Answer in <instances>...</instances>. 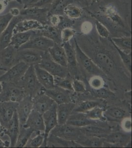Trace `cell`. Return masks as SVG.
I'll return each mask as SVG.
<instances>
[{
    "label": "cell",
    "instance_id": "obj_35",
    "mask_svg": "<svg viewBox=\"0 0 132 148\" xmlns=\"http://www.w3.org/2000/svg\"><path fill=\"white\" fill-rule=\"evenodd\" d=\"M62 46L65 51L68 65L75 67L77 65V62L74 46L70 44V41L62 43Z\"/></svg>",
    "mask_w": 132,
    "mask_h": 148
},
{
    "label": "cell",
    "instance_id": "obj_10",
    "mask_svg": "<svg viewBox=\"0 0 132 148\" xmlns=\"http://www.w3.org/2000/svg\"><path fill=\"white\" fill-rule=\"evenodd\" d=\"M57 104L54 103L51 108L42 114L44 124V143L42 147H46L47 144V138L50 132L58 125L57 116Z\"/></svg>",
    "mask_w": 132,
    "mask_h": 148
},
{
    "label": "cell",
    "instance_id": "obj_30",
    "mask_svg": "<svg viewBox=\"0 0 132 148\" xmlns=\"http://www.w3.org/2000/svg\"><path fill=\"white\" fill-rule=\"evenodd\" d=\"M34 132L33 130L30 128H26L22 125H20V130L17 139L15 147L23 148L26 145L32 134Z\"/></svg>",
    "mask_w": 132,
    "mask_h": 148
},
{
    "label": "cell",
    "instance_id": "obj_1",
    "mask_svg": "<svg viewBox=\"0 0 132 148\" xmlns=\"http://www.w3.org/2000/svg\"><path fill=\"white\" fill-rule=\"evenodd\" d=\"M77 43L82 51L92 59L94 63L107 76L115 77L119 70L116 56L112 51L104 46L103 39L100 37V41L86 34L75 35Z\"/></svg>",
    "mask_w": 132,
    "mask_h": 148
},
{
    "label": "cell",
    "instance_id": "obj_5",
    "mask_svg": "<svg viewBox=\"0 0 132 148\" xmlns=\"http://www.w3.org/2000/svg\"><path fill=\"white\" fill-rule=\"evenodd\" d=\"M2 90L0 92V102H19L26 95L23 90L16 84L2 82Z\"/></svg>",
    "mask_w": 132,
    "mask_h": 148
},
{
    "label": "cell",
    "instance_id": "obj_47",
    "mask_svg": "<svg viewBox=\"0 0 132 148\" xmlns=\"http://www.w3.org/2000/svg\"><path fill=\"white\" fill-rule=\"evenodd\" d=\"M64 16L58 14H49L47 17V24L58 28L62 23Z\"/></svg>",
    "mask_w": 132,
    "mask_h": 148
},
{
    "label": "cell",
    "instance_id": "obj_40",
    "mask_svg": "<svg viewBox=\"0 0 132 148\" xmlns=\"http://www.w3.org/2000/svg\"><path fill=\"white\" fill-rule=\"evenodd\" d=\"M100 103L98 101L87 100L80 103L77 108H74V112L85 113L96 106H99Z\"/></svg>",
    "mask_w": 132,
    "mask_h": 148
},
{
    "label": "cell",
    "instance_id": "obj_39",
    "mask_svg": "<svg viewBox=\"0 0 132 148\" xmlns=\"http://www.w3.org/2000/svg\"><path fill=\"white\" fill-rule=\"evenodd\" d=\"M112 45H114V47L117 51L124 67L126 68L127 70L130 73V74H131L132 71V53L129 54L126 53L120 50V49H119L116 46H114V44H112Z\"/></svg>",
    "mask_w": 132,
    "mask_h": 148
},
{
    "label": "cell",
    "instance_id": "obj_14",
    "mask_svg": "<svg viewBox=\"0 0 132 148\" xmlns=\"http://www.w3.org/2000/svg\"><path fill=\"white\" fill-rule=\"evenodd\" d=\"M33 99L32 97L30 95H25L23 98L19 102L16 111L18 116L20 125H23L25 124L33 109Z\"/></svg>",
    "mask_w": 132,
    "mask_h": 148
},
{
    "label": "cell",
    "instance_id": "obj_34",
    "mask_svg": "<svg viewBox=\"0 0 132 148\" xmlns=\"http://www.w3.org/2000/svg\"><path fill=\"white\" fill-rule=\"evenodd\" d=\"M64 15L72 20L79 18L83 14V10L80 7L70 3L63 10Z\"/></svg>",
    "mask_w": 132,
    "mask_h": 148
},
{
    "label": "cell",
    "instance_id": "obj_27",
    "mask_svg": "<svg viewBox=\"0 0 132 148\" xmlns=\"http://www.w3.org/2000/svg\"><path fill=\"white\" fill-rule=\"evenodd\" d=\"M61 31L60 29L57 27L47 24L44 26V28L40 30H38V32L41 35L53 40L55 43L62 45Z\"/></svg>",
    "mask_w": 132,
    "mask_h": 148
},
{
    "label": "cell",
    "instance_id": "obj_4",
    "mask_svg": "<svg viewBox=\"0 0 132 148\" xmlns=\"http://www.w3.org/2000/svg\"><path fill=\"white\" fill-rule=\"evenodd\" d=\"M17 85L23 90L26 95H30L32 98L36 96L43 88L37 79L34 65L29 66L23 77Z\"/></svg>",
    "mask_w": 132,
    "mask_h": 148
},
{
    "label": "cell",
    "instance_id": "obj_22",
    "mask_svg": "<svg viewBox=\"0 0 132 148\" xmlns=\"http://www.w3.org/2000/svg\"><path fill=\"white\" fill-rule=\"evenodd\" d=\"M99 122V121L89 119L84 113L75 112L69 116L66 124L77 127H82L89 125H97Z\"/></svg>",
    "mask_w": 132,
    "mask_h": 148
},
{
    "label": "cell",
    "instance_id": "obj_52",
    "mask_svg": "<svg viewBox=\"0 0 132 148\" xmlns=\"http://www.w3.org/2000/svg\"><path fill=\"white\" fill-rule=\"evenodd\" d=\"M92 28H93V26L90 22L85 21L82 23L81 27V30L83 34L87 35L91 32Z\"/></svg>",
    "mask_w": 132,
    "mask_h": 148
},
{
    "label": "cell",
    "instance_id": "obj_45",
    "mask_svg": "<svg viewBox=\"0 0 132 148\" xmlns=\"http://www.w3.org/2000/svg\"><path fill=\"white\" fill-rule=\"evenodd\" d=\"M95 24L96 29L99 36L102 38L108 39L109 37L110 32L107 28L98 20H96Z\"/></svg>",
    "mask_w": 132,
    "mask_h": 148
},
{
    "label": "cell",
    "instance_id": "obj_33",
    "mask_svg": "<svg viewBox=\"0 0 132 148\" xmlns=\"http://www.w3.org/2000/svg\"><path fill=\"white\" fill-rule=\"evenodd\" d=\"M89 138L84 139L83 136H81L77 142L80 144L83 147H92V148H99L103 146L104 139L96 137H88Z\"/></svg>",
    "mask_w": 132,
    "mask_h": 148
},
{
    "label": "cell",
    "instance_id": "obj_41",
    "mask_svg": "<svg viewBox=\"0 0 132 148\" xmlns=\"http://www.w3.org/2000/svg\"><path fill=\"white\" fill-rule=\"evenodd\" d=\"M54 78L55 86L68 91H74L72 85V82L69 79H67V77L61 78L54 77Z\"/></svg>",
    "mask_w": 132,
    "mask_h": 148
},
{
    "label": "cell",
    "instance_id": "obj_9",
    "mask_svg": "<svg viewBox=\"0 0 132 148\" xmlns=\"http://www.w3.org/2000/svg\"><path fill=\"white\" fill-rule=\"evenodd\" d=\"M54 43L51 40L39 34L37 30L36 34L32 36L26 43L22 45L18 49H33L47 52L49 48L53 46Z\"/></svg>",
    "mask_w": 132,
    "mask_h": 148
},
{
    "label": "cell",
    "instance_id": "obj_37",
    "mask_svg": "<svg viewBox=\"0 0 132 148\" xmlns=\"http://www.w3.org/2000/svg\"><path fill=\"white\" fill-rule=\"evenodd\" d=\"M105 118L114 120H123L126 116L125 111L118 107H112L104 111Z\"/></svg>",
    "mask_w": 132,
    "mask_h": 148
},
{
    "label": "cell",
    "instance_id": "obj_44",
    "mask_svg": "<svg viewBox=\"0 0 132 148\" xmlns=\"http://www.w3.org/2000/svg\"><path fill=\"white\" fill-rule=\"evenodd\" d=\"M92 90L94 95L97 97L101 98L103 99H109L114 97L115 96V94L112 91L106 89L104 87L98 89H93Z\"/></svg>",
    "mask_w": 132,
    "mask_h": 148
},
{
    "label": "cell",
    "instance_id": "obj_16",
    "mask_svg": "<svg viewBox=\"0 0 132 148\" xmlns=\"http://www.w3.org/2000/svg\"><path fill=\"white\" fill-rule=\"evenodd\" d=\"M18 102H0V123L6 127L16 110Z\"/></svg>",
    "mask_w": 132,
    "mask_h": 148
},
{
    "label": "cell",
    "instance_id": "obj_21",
    "mask_svg": "<svg viewBox=\"0 0 132 148\" xmlns=\"http://www.w3.org/2000/svg\"><path fill=\"white\" fill-rule=\"evenodd\" d=\"M42 91L44 94L51 98L57 105L71 102L69 94L67 93L68 90L56 86L55 88L51 89H45L43 88Z\"/></svg>",
    "mask_w": 132,
    "mask_h": 148
},
{
    "label": "cell",
    "instance_id": "obj_46",
    "mask_svg": "<svg viewBox=\"0 0 132 148\" xmlns=\"http://www.w3.org/2000/svg\"><path fill=\"white\" fill-rule=\"evenodd\" d=\"M89 84L92 89H98L104 86V79L100 76H92L89 79Z\"/></svg>",
    "mask_w": 132,
    "mask_h": 148
},
{
    "label": "cell",
    "instance_id": "obj_56",
    "mask_svg": "<svg viewBox=\"0 0 132 148\" xmlns=\"http://www.w3.org/2000/svg\"><path fill=\"white\" fill-rule=\"evenodd\" d=\"M5 2L3 0L0 1V14L2 13L5 10Z\"/></svg>",
    "mask_w": 132,
    "mask_h": 148
},
{
    "label": "cell",
    "instance_id": "obj_26",
    "mask_svg": "<svg viewBox=\"0 0 132 148\" xmlns=\"http://www.w3.org/2000/svg\"><path fill=\"white\" fill-rule=\"evenodd\" d=\"M80 128L83 135L87 137L105 138L110 133V130L97 125H89Z\"/></svg>",
    "mask_w": 132,
    "mask_h": 148
},
{
    "label": "cell",
    "instance_id": "obj_15",
    "mask_svg": "<svg viewBox=\"0 0 132 148\" xmlns=\"http://www.w3.org/2000/svg\"><path fill=\"white\" fill-rule=\"evenodd\" d=\"M42 88L36 96L32 98L33 103V109L42 114L49 110L55 103L51 98L44 93Z\"/></svg>",
    "mask_w": 132,
    "mask_h": 148
},
{
    "label": "cell",
    "instance_id": "obj_55",
    "mask_svg": "<svg viewBox=\"0 0 132 148\" xmlns=\"http://www.w3.org/2000/svg\"><path fill=\"white\" fill-rule=\"evenodd\" d=\"M10 146V142L8 141H3L2 139H0V148H4V147H9Z\"/></svg>",
    "mask_w": 132,
    "mask_h": 148
},
{
    "label": "cell",
    "instance_id": "obj_53",
    "mask_svg": "<svg viewBox=\"0 0 132 148\" xmlns=\"http://www.w3.org/2000/svg\"><path fill=\"white\" fill-rule=\"evenodd\" d=\"M39 1L40 0H16L19 3L23 5L24 9L32 7Z\"/></svg>",
    "mask_w": 132,
    "mask_h": 148
},
{
    "label": "cell",
    "instance_id": "obj_54",
    "mask_svg": "<svg viewBox=\"0 0 132 148\" xmlns=\"http://www.w3.org/2000/svg\"><path fill=\"white\" fill-rule=\"evenodd\" d=\"M9 12L13 16V17H15L20 15V10L17 8H14L10 10Z\"/></svg>",
    "mask_w": 132,
    "mask_h": 148
},
{
    "label": "cell",
    "instance_id": "obj_42",
    "mask_svg": "<svg viewBox=\"0 0 132 148\" xmlns=\"http://www.w3.org/2000/svg\"><path fill=\"white\" fill-rule=\"evenodd\" d=\"M44 132H40L37 133V135L34 138L29 140L28 142L25 147H32V148H38L42 146L44 143Z\"/></svg>",
    "mask_w": 132,
    "mask_h": 148
},
{
    "label": "cell",
    "instance_id": "obj_60",
    "mask_svg": "<svg viewBox=\"0 0 132 148\" xmlns=\"http://www.w3.org/2000/svg\"><path fill=\"white\" fill-rule=\"evenodd\" d=\"M3 1H4L5 2H11V1H14V0H3Z\"/></svg>",
    "mask_w": 132,
    "mask_h": 148
},
{
    "label": "cell",
    "instance_id": "obj_3",
    "mask_svg": "<svg viewBox=\"0 0 132 148\" xmlns=\"http://www.w3.org/2000/svg\"><path fill=\"white\" fill-rule=\"evenodd\" d=\"M74 44L75 49L76 60L77 64L84 71L92 76H100L102 77H107L106 74L101 70L87 54L82 51L77 43V39L75 37Z\"/></svg>",
    "mask_w": 132,
    "mask_h": 148
},
{
    "label": "cell",
    "instance_id": "obj_2",
    "mask_svg": "<svg viewBox=\"0 0 132 148\" xmlns=\"http://www.w3.org/2000/svg\"><path fill=\"white\" fill-rule=\"evenodd\" d=\"M128 3H120L119 0L105 2L99 7L96 12L88 10L92 17L103 24L109 32L121 33L131 36V29L127 22L129 15Z\"/></svg>",
    "mask_w": 132,
    "mask_h": 148
},
{
    "label": "cell",
    "instance_id": "obj_12",
    "mask_svg": "<svg viewBox=\"0 0 132 148\" xmlns=\"http://www.w3.org/2000/svg\"><path fill=\"white\" fill-rule=\"evenodd\" d=\"M17 50L9 45L0 51V70L6 71L18 62L16 59Z\"/></svg>",
    "mask_w": 132,
    "mask_h": 148
},
{
    "label": "cell",
    "instance_id": "obj_49",
    "mask_svg": "<svg viewBox=\"0 0 132 148\" xmlns=\"http://www.w3.org/2000/svg\"><path fill=\"white\" fill-rule=\"evenodd\" d=\"M72 85L74 91L79 93L85 92L86 91L85 84L79 79H74L72 82Z\"/></svg>",
    "mask_w": 132,
    "mask_h": 148
},
{
    "label": "cell",
    "instance_id": "obj_18",
    "mask_svg": "<svg viewBox=\"0 0 132 148\" xmlns=\"http://www.w3.org/2000/svg\"><path fill=\"white\" fill-rule=\"evenodd\" d=\"M20 125L18 116L15 111L12 118L5 127L4 132L5 135H7L10 138V147L12 148L15 147L19 132Z\"/></svg>",
    "mask_w": 132,
    "mask_h": 148
},
{
    "label": "cell",
    "instance_id": "obj_50",
    "mask_svg": "<svg viewBox=\"0 0 132 148\" xmlns=\"http://www.w3.org/2000/svg\"><path fill=\"white\" fill-rule=\"evenodd\" d=\"M122 130L126 132H130L132 130V121L130 118H124L121 123Z\"/></svg>",
    "mask_w": 132,
    "mask_h": 148
},
{
    "label": "cell",
    "instance_id": "obj_17",
    "mask_svg": "<svg viewBox=\"0 0 132 148\" xmlns=\"http://www.w3.org/2000/svg\"><path fill=\"white\" fill-rule=\"evenodd\" d=\"M23 126L26 128H31L36 133L44 132V124L42 114L33 109Z\"/></svg>",
    "mask_w": 132,
    "mask_h": 148
},
{
    "label": "cell",
    "instance_id": "obj_11",
    "mask_svg": "<svg viewBox=\"0 0 132 148\" xmlns=\"http://www.w3.org/2000/svg\"><path fill=\"white\" fill-rule=\"evenodd\" d=\"M44 51L33 49H18L16 59L18 62L23 61L29 66L39 64L42 60Z\"/></svg>",
    "mask_w": 132,
    "mask_h": 148
},
{
    "label": "cell",
    "instance_id": "obj_13",
    "mask_svg": "<svg viewBox=\"0 0 132 148\" xmlns=\"http://www.w3.org/2000/svg\"><path fill=\"white\" fill-rule=\"evenodd\" d=\"M49 8L30 7L20 11V15L23 19H33L41 22L44 25L47 24V17Z\"/></svg>",
    "mask_w": 132,
    "mask_h": 148
},
{
    "label": "cell",
    "instance_id": "obj_51",
    "mask_svg": "<svg viewBox=\"0 0 132 148\" xmlns=\"http://www.w3.org/2000/svg\"><path fill=\"white\" fill-rule=\"evenodd\" d=\"M54 1V0H40L37 3L31 7H38L42 8H47L50 9V6L51 5Z\"/></svg>",
    "mask_w": 132,
    "mask_h": 148
},
{
    "label": "cell",
    "instance_id": "obj_43",
    "mask_svg": "<svg viewBox=\"0 0 132 148\" xmlns=\"http://www.w3.org/2000/svg\"><path fill=\"white\" fill-rule=\"evenodd\" d=\"M77 34L76 31L72 27H66L61 31V38L62 43L70 42Z\"/></svg>",
    "mask_w": 132,
    "mask_h": 148
},
{
    "label": "cell",
    "instance_id": "obj_29",
    "mask_svg": "<svg viewBox=\"0 0 132 148\" xmlns=\"http://www.w3.org/2000/svg\"><path fill=\"white\" fill-rule=\"evenodd\" d=\"M109 39L114 46L126 53H132V38L131 36L112 37Z\"/></svg>",
    "mask_w": 132,
    "mask_h": 148
},
{
    "label": "cell",
    "instance_id": "obj_19",
    "mask_svg": "<svg viewBox=\"0 0 132 148\" xmlns=\"http://www.w3.org/2000/svg\"><path fill=\"white\" fill-rule=\"evenodd\" d=\"M22 19H23L20 15L12 18L8 27L0 35V51L10 45L12 37L14 35V29L15 25Z\"/></svg>",
    "mask_w": 132,
    "mask_h": 148
},
{
    "label": "cell",
    "instance_id": "obj_24",
    "mask_svg": "<svg viewBox=\"0 0 132 148\" xmlns=\"http://www.w3.org/2000/svg\"><path fill=\"white\" fill-rule=\"evenodd\" d=\"M47 52L55 62L65 67H68L65 51L62 45L54 43L53 46L49 49Z\"/></svg>",
    "mask_w": 132,
    "mask_h": 148
},
{
    "label": "cell",
    "instance_id": "obj_23",
    "mask_svg": "<svg viewBox=\"0 0 132 148\" xmlns=\"http://www.w3.org/2000/svg\"><path fill=\"white\" fill-rule=\"evenodd\" d=\"M43 24L33 19H23L15 25L14 34L31 30H40L44 28Z\"/></svg>",
    "mask_w": 132,
    "mask_h": 148
},
{
    "label": "cell",
    "instance_id": "obj_28",
    "mask_svg": "<svg viewBox=\"0 0 132 148\" xmlns=\"http://www.w3.org/2000/svg\"><path fill=\"white\" fill-rule=\"evenodd\" d=\"M36 33L37 30H31L14 34L12 37L10 45L13 46L16 49H18Z\"/></svg>",
    "mask_w": 132,
    "mask_h": 148
},
{
    "label": "cell",
    "instance_id": "obj_36",
    "mask_svg": "<svg viewBox=\"0 0 132 148\" xmlns=\"http://www.w3.org/2000/svg\"><path fill=\"white\" fill-rule=\"evenodd\" d=\"M47 141H50L51 143H56L58 145L69 148H83V147L80 144L77 143L75 141H71L68 140L64 139L62 138H59L58 137L52 135H49Z\"/></svg>",
    "mask_w": 132,
    "mask_h": 148
},
{
    "label": "cell",
    "instance_id": "obj_38",
    "mask_svg": "<svg viewBox=\"0 0 132 148\" xmlns=\"http://www.w3.org/2000/svg\"><path fill=\"white\" fill-rule=\"evenodd\" d=\"M104 111L103 108L98 106L84 113L89 119L94 121H104L107 119L104 116Z\"/></svg>",
    "mask_w": 132,
    "mask_h": 148
},
{
    "label": "cell",
    "instance_id": "obj_25",
    "mask_svg": "<svg viewBox=\"0 0 132 148\" xmlns=\"http://www.w3.org/2000/svg\"><path fill=\"white\" fill-rule=\"evenodd\" d=\"M75 104L72 102L64 103L57 105V116L58 125L66 124L67 120L72 114Z\"/></svg>",
    "mask_w": 132,
    "mask_h": 148
},
{
    "label": "cell",
    "instance_id": "obj_59",
    "mask_svg": "<svg viewBox=\"0 0 132 148\" xmlns=\"http://www.w3.org/2000/svg\"><path fill=\"white\" fill-rule=\"evenodd\" d=\"M2 82L0 81V92L2 91Z\"/></svg>",
    "mask_w": 132,
    "mask_h": 148
},
{
    "label": "cell",
    "instance_id": "obj_8",
    "mask_svg": "<svg viewBox=\"0 0 132 148\" xmlns=\"http://www.w3.org/2000/svg\"><path fill=\"white\" fill-rule=\"evenodd\" d=\"M29 67V66L25 62L19 61L0 76V81L17 85L23 77Z\"/></svg>",
    "mask_w": 132,
    "mask_h": 148
},
{
    "label": "cell",
    "instance_id": "obj_7",
    "mask_svg": "<svg viewBox=\"0 0 132 148\" xmlns=\"http://www.w3.org/2000/svg\"><path fill=\"white\" fill-rule=\"evenodd\" d=\"M49 134L64 139L77 141L83 134L80 127L72 126L66 123L64 125H57L51 131Z\"/></svg>",
    "mask_w": 132,
    "mask_h": 148
},
{
    "label": "cell",
    "instance_id": "obj_32",
    "mask_svg": "<svg viewBox=\"0 0 132 148\" xmlns=\"http://www.w3.org/2000/svg\"><path fill=\"white\" fill-rule=\"evenodd\" d=\"M74 0H54L53 3L50 6L49 10V14H58L64 15L63 10L67 5L72 3Z\"/></svg>",
    "mask_w": 132,
    "mask_h": 148
},
{
    "label": "cell",
    "instance_id": "obj_6",
    "mask_svg": "<svg viewBox=\"0 0 132 148\" xmlns=\"http://www.w3.org/2000/svg\"><path fill=\"white\" fill-rule=\"evenodd\" d=\"M38 65L53 77L65 78L67 77L69 74L67 67H63L55 62L51 58L47 51L44 52L41 62Z\"/></svg>",
    "mask_w": 132,
    "mask_h": 148
},
{
    "label": "cell",
    "instance_id": "obj_31",
    "mask_svg": "<svg viewBox=\"0 0 132 148\" xmlns=\"http://www.w3.org/2000/svg\"><path fill=\"white\" fill-rule=\"evenodd\" d=\"M130 139V136L128 135L124 134L120 132H114L109 133L105 138L104 140L105 142L110 144H114L119 146V144L126 143Z\"/></svg>",
    "mask_w": 132,
    "mask_h": 148
},
{
    "label": "cell",
    "instance_id": "obj_20",
    "mask_svg": "<svg viewBox=\"0 0 132 148\" xmlns=\"http://www.w3.org/2000/svg\"><path fill=\"white\" fill-rule=\"evenodd\" d=\"M37 79L42 86L47 89L55 88L54 78L53 76L44 69L39 66L38 64L34 65Z\"/></svg>",
    "mask_w": 132,
    "mask_h": 148
},
{
    "label": "cell",
    "instance_id": "obj_48",
    "mask_svg": "<svg viewBox=\"0 0 132 148\" xmlns=\"http://www.w3.org/2000/svg\"><path fill=\"white\" fill-rule=\"evenodd\" d=\"M13 17V16L10 12L0 16V35L8 27V24Z\"/></svg>",
    "mask_w": 132,
    "mask_h": 148
},
{
    "label": "cell",
    "instance_id": "obj_58",
    "mask_svg": "<svg viewBox=\"0 0 132 148\" xmlns=\"http://www.w3.org/2000/svg\"><path fill=\"white\" fill-rule=\"evenodd\" d=\"M91 2H92V4L95 3H99L100 2L103 1V0H91Z\"/></svg>",
    "mask_w": 132,
    "mask_h": 148
},
{
    "label": "cell",
    "instance_id": "obj_57",
    "mask_svg": "<svg viewBox=\"0 0 132 148\" xmlns=\"http://www.w3.org/2000/svg\"><path fill=\"white\" fill-rule=\"evenodd\" d=\"M5 130V127L3 126L0 123V136L3 137L5 135V133H4Z\"/></svg>",
    "mask_w": 132,
    "mask_h": 148
}]
</instances>
